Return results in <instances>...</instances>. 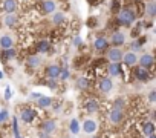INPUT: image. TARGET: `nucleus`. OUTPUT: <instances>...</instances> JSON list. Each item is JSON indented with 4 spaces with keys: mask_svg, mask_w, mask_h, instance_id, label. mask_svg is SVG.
<instances>
[{
    "mask_svg": "<svg viewBox=\"0 0 156 138\" xmlns=\"http://www.w3.org/2000/svg\"><path fill=\"white\" fill-rule=\"evenodd\" d=\"M38 2H40V0H38Z\"/></svg>",
    "mask_w": 156,
    "mask_h": 138,
    "instance_id": "obj_45",
    "label": "nucleus"
},
{
    "mask_svg": "<svg viewBox=\"0 0 156 138\" xmlns=\"http://www.w3.org/2000/svg\"><path fill=\"white\" fill-rule=\"evenodd\" d=\"M52 101H54V98H52V97H49V95H43V94L38 97V100H35L37 107H38V109H41V111L49 109V107H51V104H52Z\"/></svg>",
    "mask_w": 156,
    "mask_h": 138,
    "instance_id": "obj_22",
    "label": "nucleus"
},
{
    "mask_svg": "<svg viewBox=\"0 0 156 138\" xmlns=\"http://www.w3.org/2000/svg\"><path fill=\"white\" fill-rule=\"evenodd\" d=\"M121 63H122L124 66H127V67H133V66H136V64H138V55H136V52H133V51L124 52V54H122V60H121Z\"/></svg>",
    "mask_w": 156,
    "mask_h": 138,
    "instance_id": "obj_12",
    "label": "nucleus"
},
{
    "mask_svg": "<svg viewBox=\"0 0 156 138\" xmlns=\"http://www.w3.org/2000/svg\"><path fill=\"white\" fill-rule=\"evenodd\" d=\"M109 121H110V124H113V126H119L122 121H124V112L121 111V109H110V112H109Z\"/></svg>",
    "mask_w": 156,
    "mask_h": 138,
    "instance_id": "obj_10",
    "label": "nucleus"
},
{
    "mask_svg": "<svg viewBox=\"0 0 156 138\" xmlns=\"http://www.w3.org/2000/svg\"><path fill=\"white\" fill-rule=\"evenodd\" d=\"M106 71H107V75L110 78L119 77L121 75V71H122V63H109L106 66Z\"/></svg>",
    "mask_w": 156,
    "mask_h": 138,
    "instance_id": "obj_18",
    "label": "nucleus"
},
{
    "mask_svg": "<svg viewBox=\"0 0 156 138\" xmlns=\"http://www.w3.org/2000/svg\"><path fill=\"white\" fill-rule=\"evenodd\" d=\"M156 132V127H154V124H153V121H144L142 123V126H141V133L144 135V136H148V135H153Z\"/></svg>",
    "mask_w": 156,
    "mask_h": 138,
    "instance_id": "obj_26",
    "label": "nucleus"
},
{
    "mask_svg": "<svg viewBox=\"0 0 156 138\" xmlns=\"http://www.w3.org/2000/svg\"><path fill=\"white\" fill-rule=\"evenodd\" d=\"M121 8H122V6H121V2H119V0H113L112 5H110V11H112L113 14H118V11H119Z\"/></svg>",
    "mask_w": 156,
    "mask_h": 138,
    "instance_id": "obj_35",
    "label": "nucleus"
},
{
    "mask_svg": "<svg viewBox=\"0 0 156 138\" xmlns=\"http://www.w3.org/2000/svg\"><path fill=\"white\" fill-rule=\"evenodd\" d=\"M14 46V37L11 34H3L0 35V49H8Z\"/></svg>",
    "mask_w": 156,
    "mask_h": 138,
    "instance_id": "obj_25",
    "label": "nucleus"
},
{
    "mask_svg": "<svg viewBox=\"0 0 156 138\" xmlns=\"http://www.w3.org/2000/svg\"><path fill=\"white\" fill-rule=\"evenodd\" d=\"M60 2H67V0H60Z\"/></svg>",
    "mask_w": 156,
    "mask_h": 138,
    "instance_id": "obj_42",
    "label": "nucleus"
},
{
    "mask_svg": "<svg viewBox=\"0 0 156 138\" xmlns=\"http://www.w3.org/2000/svg\"><path fill=\"white\" fill-rule=\"evenodd\" d=\"M2 9L5 11V14L17 13V9H19L17 0H3V2H2Z\"/></svg>",
    "mask_w": 156,
    "mask_h": 138,
    "instance_id": "obj_24",
    "label": "nucleus"
},
{
    "mask_svg": "<svg viewBox=\"0 0 156 138\" xmlns=\"http://www.w3.org/2000/svg\"><path fill=\"white\" fill-rule=\"evenodd\" d=\"M69 130H70V133L72 135H78L80 133V130H81V126H80V123H78V120H70V123H69Z\"/></svg>",
    "mask_w": 156,
    "mask_h": 138,
    "instance_id": "obj_29",
    "label": "nucleus"
},
{
    "mask_svg": "<svg viewBox=\"0 0 156 138\" xmlns=\"http://www.w3.org/2000/svg\"><path fill=\"white\" fill-rule=\"evenodd\" d=\"M124 106H126V101H124V98H116L115 101H113V104H112V107L113 109H124Z\"/></svg>",
    "mask_w": 156,
    "mask_h": 138,
    "instance_id": "obj_34",
    "label": "nucleus"
},
{
    "mask_svg": "<svg viewBox=\"0 0 156 138\" xmlns=\"http://www.w3.org/2000/svg\"><path fill=\"white\" fill-rule=\"evenodd\" d=\"M147 138H156V135H154V133H153V135H148V136H147Z\"/></svg>",
    "mask_w": 156,
    "mask_h": 138,
    "instance_id": "obj_40",
    "label": "nucleus"
},
{
    "mask_svg": "<svg viewBox=\"0 0 156 138\" xmlns=\"http://www.w3.org/2000/svg\"><path fill=\"white\" fill-rule=\"evenodd\" d=\"M98 130V123L94 118H86L83 121V132L87 135H95V132Z\"/></svg>",
    "mask_w": 156,
    "mask_h": 138,
    "instance_id": "obj_15",
    "label": "nucleus"
},
{
    "mask_svg": "<svg viewBox=\"0 0 156 138\" xmlns=\"http://www.w3.org/2000/svg\"><path fill=\"white\" fill-rule=\"evenodd\" d=\"M19 120L25 124H32L37 120V111L31 106H23L19 109Z\"/></svg>",
    "mask_w": 156,
    "mask_h": 138,
    "instance_id": "obj_2",
    "label": "nucleus"
},
{
    "mask_svg": "<svg viewBox=\"0 0 156 138\" xmlns=\"http://www.w3.org/2000/svg\"><path fill=\"white\" fill-rule=\"evenodd\" d=\"M138 64L142 66V67H145V69L153 71V66H154V57H153V54L144 52L141 57H138Z\"/></svg>",
    "mask_w": 156,
    "mask_h": 138,
    "instance_id": "obj_9",
    "label": "nucleus"
},
{
    "mask_svg": "<svg viewBox=\"0 0 156 138\" xmlns=\"http://www.w3.org/2000/svg\"><path fill=\"white\" fill-rule=\"evenodd\" d=\"M52 17H51V22H52V25L54 26H63L64 23H66V14L63 13V11H55V13H52L51 14Z\"/></svg>",
    "mask_w": 156,
    "mask_h": 138,
    "instance_id": "obj_23",
    "label": "nucleus"
},
{
    "mask_svg": "<svg viewBox=\"0 0 156 138\" xmlns=\"http://www.w3.org/2000/svg\"><path fill=\"white\" fill-rule=\"evenodd\" d=\"M97 89H98L100 94H109V92H112V89H113V80L110 77H107V75L100 77L98 78V83H97Z\"/></svg>",
    "mask_w": 156,
    "mask_h": 138,
    "instance_id": "obj_6",
    "label": "nucleus"
},
{
    "mask_svg": "<svg viewBox=\"0 0 156 138\" xmlns=\"http://www.w3.org/2000/svg\"><path fill=\"white\" fill-rule=\"evenodd\" d=\"M136 19H138V16H136L135 9L132 8V5L130 6H124L116 14V25L118 26H124V28H130V26L135 25Z\"/></svg>",
    "mask_w": 156,
    "mask_h": 138,
    "instance_id": "obj_1",
    "label": "nucleus"
},
{
    "mask_svg": "<svg viewBox=\"0 0 156 138\" xmlns=\"http://www.w3.org/2000/svg\"><path fill=\"white\" fill-rule=\"evenodd\" d=\"M122 49L121 48H116V46H109V49L106 51V60L109 63H121L122 60Z\"/></svg>",
    "mask_w": 156,
    "mask_h": 138,
    "instance_id": "obj_5",
    "label": "nucleus"
},
{
    "mask_svg": "<svg viewBox=\"0 0 156 138\" xmlns=\"http://www.w3.org/2000/svg\"><path fill=\"white\" fill-rule=\"evenodd\" d=\"M75 86L80 89V91L86 92V91H89L92 88V80L89 77H86V75H81V77H78L75 80Z\"/></svg>",
    "mask_w": 156,
    "mask_h": 138,
    "instance_id": "obj_19",
    "label": "nucleus"
},
{
    "mask_svg": "<svg viewBox=\"0 0 156 138\" xmlns=\"http://www.w3.org/2000/svg\"><path fill=\"white\" fill-rule=\"evenodd\" d=\"M40 95H41L40 92H32V94H31V100H34V101H35V100H38V97H40Z\"/></svg>",
    "mask_w": 156,
    "mask_h": 138,
    "instance_id": "obj_39",
    "label": "nucleus"
},
{
    "mask_svg": "<svg viewBox=\"0 0 156 138\" xmlns=\"http://www.w3.org/2000/svg\"><path fill=\"white\" fill-rule=\"evenodd\" d=\"M16 57H17V49L14 46L8 49H0V61L2 63H6L8 60H14Z\"/></svg>",
    "mask_w": 156,
    "mask_h": 138,
    "instance_id": "obj_20",
    "label": "nucleus"
},
{
    "mask_svg": "<svg viewBox=\"0 0 156 138\" xmlns=\"http://www.w3.org/2000/svg\"><path fill=\"white\" fill-rule=\"evenodd\" d=\"M89 2H90V0H89ZM97 3H98V2H97V0H95V5H97Z\"/></svg>",
    "mask_w": 156,
    "mask_h": 138,
    "instance_id": "obj_43",
    "label": "nucleus"
},
{
    "mask_svg": "<svg viewBox=\"0 0 156 138\" xmlns=\"http://www.w3.org/2000/svg\"><path fill=\"white\" fill-rule=\"evenodd\" d=\"M35 51L38 54H49L52 51V43L48 38H41L35 43Z\"/></svg>",
    "mask_w": 156,
    "mask_h": 138,
    "instance_id": "obj_16",
    "label": "nucleus"
},
{
    "mask_svg": "<svg viewBox=\"0 0 156 138\" xmlns=\"http://www.w3.org/2000/svg\"><path fill=\"white\" fill-rule=\"evenodd\" d=\"M126 42H127V34H126L124 31L116 29V31H113V32L110 34V38H109L110 46L121 48V46H124V45H126Z\"/></svg>",
    "mask_w": 156,
    "mask_h": 138,
    "instance_id": "obj_4",
    "label": "nucleus"
},
{
    "mask_svg": "<svg viewBox=\"0 0 156 138\" xmlns=\"http://www.w3.org/2000/svg\"><path fill=\"white\" fill-rule=\"evenodd\" d=\"M60 71H61V66L60 64H48L44 67V77L46 78H54V80H58V75H60Z\"/></svg>",
    "mask_w": 156,
    "mask_h": 138,
    "instance_id": "obj_11",
    "label": "nucleus"
},
{
    "mask_svg": "<svg viewBox=\"0 0 156 138\" xmlns=\"http://www.w3.org/2000/svg\"><path fill=\"white\" fill-rule=\"evenodd\" d=\"M142 49V45H141V42L138 40V38H135L132 43H130V51H133V52H139Z\"/></svg>",
    "mask_w": 156,
    "mask_h": 138,
    "instance_id": "obj_33",
    "label": "nucleus"
},
{
    "mask_svg": "<svg viewBox=\"0 0 156 138\" xmlns=\"http://www.w3.org/2000/svg\"><path fill=\"white\" fill-rule=\"evenodd\" d=\"M9 120V112L6 109H0V126L5 124Z\"/></svg>",
    "mask_w": 156,
    "mask_h": 138,
    "instance_id": "obj_32",
    "label": "nucleus"
},
{
    "mask_svg": "<svg viewBox=\"0 0 156 138\" xmlns=\"http://www.w3.org/2000/svg\"><path fill=\"white\" fill-rule=\"evenodd\" d=\"M3 25L6 26V28H9V29H14L17 25H19V17H17V14L16 13H11V14H5V17H3Z\"/></svg>",
    "mask_w": 156,
    "mask_h": 138,
    "instance_id": "obj_21",
    "label": "nucleus"
},
{
    "mask_svg": "<svg viewBox=\"0 0 156 138\" xmlns=\"http://www.w3.org/2000/svg\"><path fill=\"white\" fill-rule=\"evenodd\" d=\"M72 45H73V46H76V48L83 46V40H81V37L75 34V37H73V40H72Z\"/></svg>",
    "mask_w": 156,
    "mask_h": 138,
    "instance_id": "obj_36",
    "label": "nucleus"
},
{
    "mask_svg": "<svg viewBox=\"0 0 156 138\" xmlns=\"http://www.w3.org/2000/svg\"><path fill=\"white\" fill-rule=\"evenodd\" d=\"M100 107H101V103L95 97H90V98L84 100V103H83V111L86 114H97L100 111Z\"/></svg>",
    "mask_w": 156,
    "mask_h": 138,
    "instance_id": "obj_8",
    "label": "nucleus"
},
{
    "mask_svg": "<svg viewBox=\"0 0 156 138\" xmlns=\"http://www.w3.org/2000/svg\"><path fill=\"white\" fill-rule=\"evenodd\" d=\"M92 138H98V136H94V135H92Z\"/></svg>",
    "mask_w": 156,
    "mask_h": 138,
    "instance_id": "obj_44",
    "label": "nucleus"
},
{
    "mask_svg": "<svg viewBox=\"0 0 156 138\" xmlns=\"http://www.w3.org/2000/svg\"><path fill=\"white\" fill-rule=\"evenodd\" d=\"M40 11L44 14V16H51L52 13L57 11V3L54 0H40Z\"/></svg>",
    "mask_w": 156,
    "mask_h": 138,
    "instance_id": "obj_13",
    "label": "nucleus"
},
{
    "mask_svg": "<svg viewBox=\"0 0 156 138\" xmlns=\"http://www.w3.org/2000/svg\"><path fill=\"white\" fill-rule=\"evenodd\" d=\"M11 126H12V135H14V138H23V136L20 135V129H19V118H17V117H14V118H12Z\"/></svg>",
    "mask_w": 156,
    "mask_h": 138,
    "instance_id": "obj_30",
    "label": "nucleus"
},
{
    "mask_svg": "<svg viewBox=\"0 0 156 138\" xmlns=\"http://www.w3.org/2000/svg\"><path fill=\"white\" fill-rule=\"evenodd\" d=\"M69 77H70V71L64 66H61V71H60V75H58V80H61V82H66V80H69Z\"/></svg>",
    "mask_w": 156,
    "mask_h": 138,
    "instance_id": "obj_31",
    "label": "nucleus"
},
{
    "mask_svg": "<svg viewBox=\"0 0 156 138\" xmlns=\"http://www.w3.org/2000/svg\"><path fill=\"white\" fill-rule=\"evenodd\" d=\"M11 97H12V91H11L9 88H6V89H5V100L8 101V100H11Z\"/></svg>",
    "mask_w": 156,
    "mask_h": 138,
    "instance_id": "obj_38",
    "label": "nucleus"
},
{
    "mask_svg": "<svg viewBox=\"0 0 156 138\" xmlns=\"http://www.w3.org/2000/svg\"><path fill=\"white\" fill-rule=\"evenodd\" d=\"M109 46H110V43H109V38H107V37H104V35H98V37L94 38L92 48H94L98 54L106 52V51L109 49Z\"/></svg>",
    "mask_w": 156,
    "mask_h": 138,
    "instance_id": "obj_7",
    "label": "nucleus"
},
{
    "mask_svg": "<svg viewBox=\"0 0 156 138\" xmlns=\"http://www.w3.org/2000/svg\"><path fill=\"white\" fill-rule=\"evenodd\" d=\"M41 63H43V58L37 54H31V55L26 57V67L29 69V71H34V69L40 67Z\"/></svg>",
    "mask_w": 156,
    "mask_h": 138,
    "instance_id": "obj_14",
    "label": "nucleus"
},
{
    "mask_svg": "<svg viewBox=\"0 0 156 138\" xmlns=\"http://www.w3.org/2000/svg\"><path fill=\"white\" fill-rule=\"evenodd\" d=\"M133 78L141 82V83H147L153 78V74L150 69H145V67L136 64V66H133Z\"/></svg>",
    "mask_w": 156,
    "mask_h": 138,
    "instance_id": "obj_3",
    "label": "nucleus"
},
{
    "mask_svg": "<svg viewBox=\"0 0 156 138\" xmlns=\"http://www.w3.org/2000/svg\"><path fill=\"white\" fill-rule=\"evenodd\" d=\"M0 78H3V74H2V71H0Z\"/></svg>",
    "mask_w": 156,
    "mask_h": 138,
    "instance_id": "obj_41",
    "label": "nucleus"
},
{
    "mask_svg": "<svg viewBox=\"0 0 156 138\" xmlns=\"http://www.w3.org/2000/svg\"><path fill=\"white\" fill-rule=\"evenodd\" d=\"M148 100H150V103H154V101H156V91H154V89L150 91V94H148Z\"/></svg>",
    "mask_w": 156,
    "mask_h": 138,
    "instance_id": "obj_37",
    "label": "nucleus"
},
{
    "mask_svg": "<svg viewBox=\"0 0 156 138\" xmlns=\"http://www.w3.org/2000/svg\"><path fill=\"white\" fill-rule=\"evenodd\" d=\"M144 14H145L148 19H154V16H156V3H154V0H148V2L145 3V6H144Z\"/></svg>",
    "mask_w": 156,
    "mask_h": 138,
    "instance_id": "obj_27",
    "label": "nucleus"
},
{
    "mask_svg": "<svg viewBox=\"0 0 156 138\" xmlns=\"http://www.w3.org/2000/svg\"><path fill=\"white\" fill-rule=\"evenodd\" d=\"M40 129H41L43 132L52 135V133L57 130V121H55L54 118H44V120L41 121V124H40Z\"/></svg>",
    "mask_w": 156,
    "mask_h": 138,
    "instance_id": "obj_17",
    "label": "nucleus"
},
{
    "mask_svg": "<svg viewBox=\"0 0 156 138\" xmlns=\"http://www.w3.org/2000/svg\"><path fill=\"white\" fill-rule=\"evenodd\" d=\"M37 85H44V86H48L51 91H57L58 89V80H54V78H44L43 82H40V83H37Z\"/></svg>",
    "mask_w": 156,
    "mask_h": 138,
    "instance_id": "obj_28",
    "label": "nucleus"
}]
</instances>
